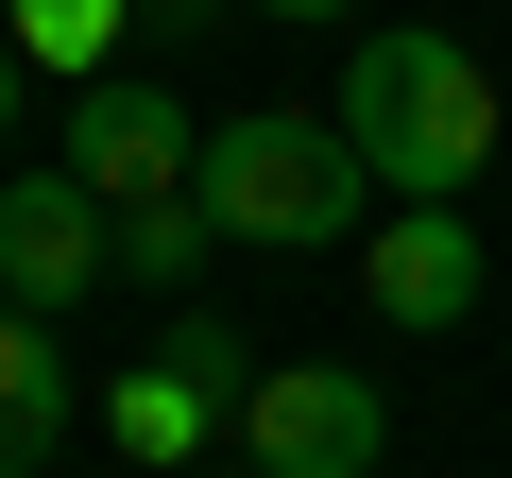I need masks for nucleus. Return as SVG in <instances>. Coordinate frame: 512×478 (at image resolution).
Here are the masks:
<instances>
[{
	"label": "nucleus",
	"mask_w": 512,
	"mask_h": 478,
	"mask_svg": "<svg viewBox=\"0 0 512 478\" xmlns=\"http://www.w3.org/2000/svg\"><path fill=\"white\" fill-rule=\"evenodd\" d=\"M342 137H359V171H376L393 205H461V188L495 171V69H478L461 35H359Z\"/></svg>",
	"instance_id": "1"
},
{
	"label": "nucleus",
	"mask_w": 512,
	"mask_h": 478,
	"mask_svg": "<svg viewBox=\"0 0 512 478\" xmlns=\"http://www.w3.org/2000/svg\"><path fill=\"white\" fill-rule=\"evenodd\" d=\"M188 188H205V222H222V239H274V257H308V239H359V222H376V171H359V137H342V120H308V103H256V120H222Z\"/></svg>",
	"instance_id": "2"
},
{
	"label": "nucleus",
	"mask_w": 512,
	"mask_h": 478,
	"mask_svg": "<svg viewBox=\"0 0 512 478\" xmlns=\"http://www.w3.org/2000/svg\"><path fill=\"white\" fill-rule=\"evenodd\" d=\"M239 410H256V342H239V325H205V308H171V342L103 393V427H120L137 461H205Z\"/></svg>",
	"instance_id": "3"
},
{
	"label": "nucleus",
	"mask_w": 512,
	"mask_h": 478,
	"mask_svg": "<svg viewBox=\"0 0 512 478\" xmlns=\"http://www.w3.org/2000/svg\"><path fill=\"white\" fill-rule=\"evenodd\" d=\"M69 171H86L103 205H188L205 137H188V103H171L154 69H86V86H69Z\"/></svg>",
	"instance_id": "4"
},
{
	"label": "nucleus",
	"mask_w": 512,
	"mask_h": 478,
	"mask_svg": "<svg viewBox=\"0 0 512 478\" xmlns=\"http://www.w3.org/2000/svg\"><path fill=\"white\" fill-rule=\"evenodd\" d=\"M239 444H256V478H376L393 410H376V376H325V359H291V376H256Z\"/></svg>",
	"instance_id": "5"
},
{
	"label": "nucleus",
	"mask_w": 512,
	"mask_h": 478,
	"mask_svg": "<svg viewBox=\"0 0 512 478\" xmlns=\"http://www.w3.org/2000/svg\"><path fill=\"white\" fill-rule=\"evenodd\" d=\"M103 274H120V222H103V188H86V171L0 188V291H18L35 325H52V308H86Z\"/></svg>",
	"instance_id": "6"
},
{
	"label": "nucleus",
	"mask_w": 512,
	"mask_h": 478,
	"mask_svg": "<svg viewBox=\"0 0 512 478\" xmlns=\"http://www.w3.org/2000/svg\"><path fill=\"white\" fill-rule=\"evenodd\" d=\"M359 274H376V325L444 342V325L478 308V222H461V205H376V239H359Z\"/></svg>",
	"instance_id": "7"
},
{
	"label": "nucleus",
	"mask_w": 512,
	"mask_h": 478,
	"mask_svg": "<svg viewBox=\"0 0 512 478\" xmlns=\"http://www.w3.org/2000/svg\"><path fill=\"white\" fill-rule=\"evenodd\" d=\"M52 427H69V359H52V325H35V308H0V478H35V461H52Z\"/></svg>",
	"instance_id": "8"
},
{
	"label": "nucleus",
	"mask_w": 512,
	"mask_h": 478,
	"mask_svg": "<svg viewBox=\"0 0 512 478\" xmlns=\"http://www.w3.org/2000/svg\"><path fill=\"white\" fill-rule=\"evenodd\" d=\"M103 222H120V274H137V291H188V274H205V239H222L205 188H188V205H103Z\"/></svg>",
	"instance_id": "9"
},
{
	"label": "nucleus",
	"mask_w": 512,
	"mask_h": 478,
	"mask_svg": "<svg viewBox=\"0 0 512 478\" xmlns=\"http://www.w3.org/2000/svg\"><path fill=\"white\" fill-rule=\"evenodd\" d=\"M120 35H137L120 0H18V69H35V52H52V69H120Z\"/></svg>",
	"instance_id": "10"
},
{
	"label": "nucleus",
	"mask_w": 512,
	"mask_h": 478,
	"mask_svg": "<svg viewBox=\"0 0 512 478\" xmlns=\"http://www.w3.org/2000/svg\"><path fill=\"white\" fill-rule=\"evenodd\" d=\"M120 18H154V35H188V18H222V0H120Z\"/></svg>",
	"instance_id": "11"
},
{
	"label": "nucleus",
	"mask_w": 512,
	"mask_h": 478,
	"mask_svg": "<svg viewBox=\"0 0 512 478\" xmlns=\"http://www.w3.org/2000/svg\"><path fill=\"white\" fill-rule=\"evenodd\" d=\"M256 18H359V0H256Z\"/></svg>",
	"instance_id": "12"
},
{
	"label": "nucleus",
	"mask_w": 512,
	"mask_h": 478,
	"mask_svg": "<svg viewBox=\"0 0 512 478\" xmlns=\"http://www.w3.org/2000/svg\"><path fill=\"white\" fill-rule=\"evenodd\" d=\"M0 137H18V52H0Z\"/></svg>",
	"instance_id": "13"
}]
</instances>
